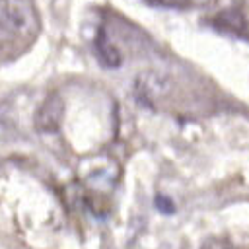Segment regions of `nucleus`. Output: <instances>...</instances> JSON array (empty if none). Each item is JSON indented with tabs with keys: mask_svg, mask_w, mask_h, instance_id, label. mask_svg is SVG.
I'll use <instances>...</instances> for the list:
<instances>
[{
	"mask_svg": "<svg viewBox=\"0 0 249 249\" xmlns=\"http://www.w3.org/2000/svg\"><path fill=\"white\" fill-rule=\"evenodd\" d=\"M0 21L16 35H29L37 29V14L31 0H2Z\"/></svg>",
	"mask_w": 249,
	"mask_h": 249,
	"instance_id": "f257e3e1",
	"label": "nucleus"
},
{
	"mask_svg": "<svg viewBox=\"0 0 249 249\" xmlns=\"http://www.w3.org/2000/svg\"><path fill=\"white\" fill-rule=\"evenodd\" d=\"M167 89H169V80L160 72H142L136 76L134 91L138 101H142L144 105H152Z\"/></svg>",
	"mask_w": 249,
	"mask_h": 249,
	"instance_id": "f03ea898",
	"label": "nucleus"
},
{
	"mask_svg": "<svg viewBox=\"0 0 249 249\" xmlns=\"http://www.w3.org/2000/svg\"><path fill=\"white\" fill-rule=\"evenodd\" d=\"M64 115V101L60 95H49L35 113V126L39 132H56Z\"/></svg>",
	"mask_w": 249,
	"mask_h": 249,
	"instance_id": "7ed1b4c3",
	"label": "nucleus"
},
{
	"mask_svg": "<svg viewBox=\"0 0 249 249\" xmlns=\"http://www.w3.org/2000/svg\"><path fill=\"white\" fill-rule=\"evenodd\" d=\"M214 25L222 31H228V33H233V35H239V37H245V16L237 10L233 12H222L220 16H216L214 19Z\"/></svg>",
	"mask_w": 249,
	"mask_h": 249,
	"instance_id": "20e7f679",
	"label": "nucleus"
},
{
	"mask_svg": "<svg viewBox=\"0 0 249 249\" xmlns=\"http://www.w3.org/2000/svg\"><path fill=\"white\" fill-rule=\"evenodd\" d=\"M95 51H97L99 60H101L105 66H109V68H117V66L123 62L119 49L109 41V37H107L103 31H101V33L97 35V39H95Z\"/></svg>",
	"mask_w": 249,
	"mask_h": 249,
	"instance_id": "39448f33",
	"label": "nucleus"
},
{
	"mask_svg": "<svg viewBox=\"0 0 249 249\" xmlns=\"http://www.w3.org/2000/svg\"><path fill=\"white\" fill-rule=\"evenodd\" d=\"M154 204H156V208H158L161 214H173V212H175L173 200H171L169 196H165V195H156Z\"/></svg>",
	"mask_w": 249,
	"mask_h": 249,
	"instance_id": "423d86ee",
	"label": "nucleus"
},
{
	"mask_svg": "<svg viewBox=\"0 0 249 249\" xmlns=\"http://www.w3.org/2000/svg\"><path fill=\"white\" fill-rule=\"evenodd\" d=\"M200 249H235L228 239H222V237H208Z\"/></svg>",
	"mask_w": 249,
	"mask_h": 249,
	"instance_id": "0eeeda50",
	"label": "nucleus"
}]
</instances>
